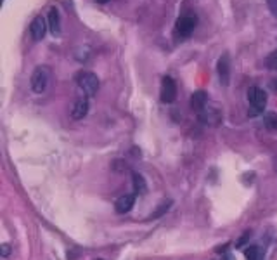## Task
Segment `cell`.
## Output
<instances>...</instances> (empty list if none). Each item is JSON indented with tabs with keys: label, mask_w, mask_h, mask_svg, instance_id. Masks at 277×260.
Instances as JSON below:
<instances>
[{
	"label": "cell",
	"mask_w": 277,
	"mask_h": 260,
	"mask_svg": "<svg viewBox=\"0 0 277 260\" xmlns=\"http://www.w3.org/2000/svg\"><path fill=\"white\" fill-rule=\"evenodd\" d=\"M76 80V85L78 89L83 92L85 98H92V96L97 94L99 91V78L95 73L92 71H80L78 75L75 76Z\"/></svg>",
	"instance_id": "obj_1"
},
{
	"label": "cell",
	"mask_w": 277,
	"mask_h": 260,
	"mask_svg": "<svg viewBox=\"0 0 277 260\" xmlns=\"http://www.w3.org/2000/svg\"><path fill=\"white\" fill-rule=\"evenodd\" d=\"M49 80H51V69L47 66H38L35 68L31 75V80H30V85H31V91L35 94H43L45 89L49 85Z\"/></svg>",
	"instance_id": "obj_2"
},
{
	"label": "cell",
	"mask_w": 277,
	"mask_h": 260,
	"mask_svg": "<svg viewBox=\"0 0 277 260\" xmlns=\"http://www.w3.org/2000/svg\"><path fill=\"white\" fill-rule=\"evenodd\" d=\"M248 101L249 104L253 106V111L249 113L251 116L258 115V113L263 111V108L267 106V94L263 89H260V87H251L248 91Z\"/></svg>",
	"instance_id": "obj_3"
},
{
	"label": "cell",
	"mask_w": 277,
	"mask_h": 260,
	"mask_svg": "<svg viewBox=\"0 0 277 260\" xmlns=\"http://www.w3.org/2000/svg\"><path fill=\"white\" fill-rule=\"evenodd\" d=\"M159 94H161V101L166 102V104H170V102H173L177 99V83L172 76H165L163 78Z\"/></svg>",
	"instance_id": "obj_4"
},
{
	"label": "cell",
	"mask_w": 277,
	"mask_h": 260,
	"mask_svg": "<svg viewBox=\"0 0 277 260\" xmlns=\"http://www.w3.org/2000/svg\"><path fill=\"white\" fill-rule=\"evenodd\" d=\"M198 118L208 127H218L222 123V113L216 108H205L201 113H198Z\"/></svg>",
	"instance_id": "obj_5"
},
{
	"label": "cell",
	"mask_w": 277,
	"mask_h": 260,
	"mask_svg": "<svg viewBox=\"0 0 277 260\" xmlns=\"http://www.w3.org/2000/svg\"><path fill=\"white\" fill-rule=\"evenodd\" d=\"M196 23H198V19H196L194 16H182V18L177 19V25H175L177 33H179L180 36H189L194 32Z\"/></svg>",
	"instance_id": "obj_6"
},
{
	"label": "cell",
	"mask_w": 277,
	"mask_h": 260,
	"mask_svg": "<svg viewBox=\"0 0 277 260\" xmlns=\"http://www.w3.org/2000/svg\"><path fill=\"white\" fill-rule=\"evenodd\" d=\"M47 21H45V18H42V16H36V18H33L31 25H30V35H31L33 40H42L43 36H45V32H47Z\"/></svg>",
	"instance_id": "obj_7"
},
{
	"label": "cell",
	"mask_w": 277,
	"mask_h": 260,
	"mask_svg": "<svg viewBox=\"0 0 277 260\" xmlns=\"http://www.w3.org/2000/svg\"><path fill=\"white\" fill-rule=\"evenodd\" d=\"M216 71H218V78L222 85H229L230 80V59L229 54H223L218 59V65H216Z\"/></svg>",
	"instance_id": "obj_8"
},
{
	"label": "cell",
	"mask_w": 277,
	"mask_h": 260,
	"mask_svg": "<svg viewBox=\"0 0 277 260\" xmlns=\"http://www.w3.org/2000/svg\"><path fill=\"white\" fill-rule=\"evenodd\" d=\"M89 113V99L83 96V98H78L75 101L71 108V118L73 120H83Z\"/></svg>",
	"instance_id": "obj_9"
},
{
	"label": "cell",
	"mask_w": 277,
	"mask_h": 260,
	"mask_svg": "<svg viewBox=\"0 0 277 260\" xmlns=\"http://www.w3.org/2000/svg\"><path fill=\"white\" fill-rule=\"evenodd\" d=\"M133 205H135V195H123L116 199L115 210L118 213H128L133 208Z\"/></svg>",
	"instance_id": "obj_10"
},
{
	"label": "cell",
	"mask_w": 277,
	"mask_h": 260,
	"mask_svg": "<svg viewBox=\"0 0 277 260\" xmlns=\"http://www.w3.org/2000/svg\"><path fill=\"white\" fill-rule=\"evenodd\" d=\"M206 102H208V94L205 91H196L194 94L191 96V108L192 111L201 113L203 109L206 108Z\"/></svg>",
	"instance_id": "obj_11"
},
{
	"label": "cell",
	"mask_w": 277,
	"mask_h": 260,
	"mask_svg": "<svg viewBox=\"0 0 277 260\" xmlns=\"http://www.w3.org/2000/svg\"><path fill=\"white\" fill-rule=\"evenodd\" d=\"M49 30H51L52 35L61 33V18H59V11L56 7L49 11Z\"/></svg>",
	"instance_id": "obj_12"
},
{
	"label": "cell",
	"mask_w": 277,
	"mask_h": 260,
	"mask_svg": "<svg viewBox=\"0 0 277 260\" xmlns=\"http://www.w3.org/2000/svg\"><path fill=\"white\" fill-rule=\"evenodd\" d=\"M132 184H133L135 195H146V193H148V184H146L144 177H142L141 173H137V172L132 173Z\"/></svg>",
	"instance_id": "obj_13"
},
{
	"label": "cell",
	"mask_w": 277,
	"mask_h": 260,
	"mask_svg": "<svg viewBox=\"0 0 277 260\" xmlns=\"http://www.w3.org/2000/svg\"><path fill=\"white\" fill-rule=\"evenodd\" d=\"M245 255L248 260H263V250H262V246H258V245H251L245 252Z\"/></svg>",
	"instance_id": "obj_14"
},
{
	"label": "cell",
	"mask_w": 277,
	"mask_h": 260,
	"mask_svg": "<svg viewBox=\"0 0 277 260\" xmlns=\"http://www.w3.org/2000/svg\"><path fill=\"white\" fill-rule=\"evenodd\" d=\"M263 125H265L267 130L270 132H276L277 130V113H267L263 116Z\"/></svg>",
	"instance_id": "obj_15"
},
{
	"label": "cell",
	"mask_w": 277,
	"mask_h": 260,
	"mask_svg": "<svg viewBox=\"0 0 277 260\" xmlns=\"http://www.w3.org/2000/svg\"><path fill=\"white\" fill-rule=\"evenodd\" d=\"M170 206H172V201H170V199L168 201L159 203V206L156 208V212H153L151 215H149V219H159V217H163L170 210Z\"/></svg>",
	"instance_id": "obj_16"
},
{
	"label": "cell",
	"mask_w": 277,
	"mask_h": 260,
	"mask_svg": "<svg viewBox=\"0 0 277 260\" xmlns=\"http://www.w3.org/2000/svg\"><path fill=\"white\" fill-rule=\"evenodd\" d=\"M267 66H269L270 69H276L277 71V51H274L272 54L267 58Z\"/></svg>",
	"instance_id": "obj_17"
},
{
	"label": "cell",
	"mask_w": 277,
	"mask_h": 260,
	"mask_svg": "<svg viewBox=\"0 0 277 260\" xmlns=\"http://www.w3.org/2000/svg\"><path fill=\"white\" fill-rule=\"evenodd\" d=\"M0 255L4 257V259H7V257L11 255V245H9V243H4V245L0 246Z\"/></svg>",
	"instance_id": "obj_18"
},
{
	"label": "cell",
	"mask_w": 277,
	"mask_h": 260,
	"mask_svg": "<svg viewBox=\"0 0 277 260\" xmlns=\"http://www.w3.org/2000/svg\"><path fill=\"white\" fill-rule=\"evenodd\" d=\"M267 4H269V9L272 12V16L277 18V0H267Z\"/></svg>",
	"instance_id": "obj_19"
},
{
	"label": "cell",
	"mask_w": 277,
	"mask_h": 260,
	"mask_svg": "<svg viewBox=\"0 0 277 260\" xmlns=\"http://www.w3.org/2000/svg\"><path fill=\"white\" fill-rule=\"evenodd\" d=\"M249 236H251V232H249V231H246V234L243 236V238L239 239L238 243H236V246H243V245H245V243H246V241H248V239H249Z\"/></svg>",
	"instance_id": "obj_20"
},
{
	"label": "cell",
	"mask_w": 277,
	"mask_h": 260,
	"mask_svg": "<svg viewBox=\"0 0 277 260\" xmlns=\"http://www.w3.org/2000/svg\"><path fill=\"white\" fill-rule=\"evenodd\" d=\"M220 260H234V255H232V253H225V255H222Z\"/></svg>",
	"instance_id": "obj_21"
},
{
	"label": "cell",
	"mask_w": 277,
	"mask_h": 260,
	"mask_svg": "<svg viewBox=\"0 0 277 260\" xmlns=\"http://www.w3.org/2000/svg\"><path fill=\"white\" fill-rule=\"evenodd\" d=\"M270 87H272L274 92H277V80H272V82H270Z\"/></svg>",
	"instance_id": "obj_22"
}]
</instances>
